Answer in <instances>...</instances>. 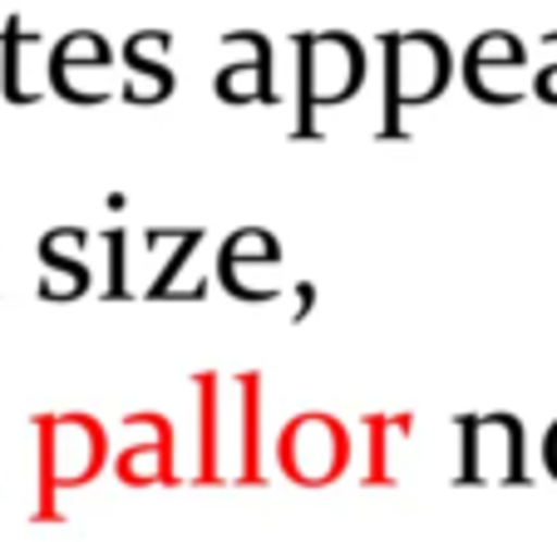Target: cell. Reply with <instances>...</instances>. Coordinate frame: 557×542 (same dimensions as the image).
<instances>
[{
    "label": "cell",
    "mask_w": 557,
    "mask_h": 542,
    "mask_svg": "<svg viewBox=\"0 0 557 542\" xmlns=\"http://www.w3.org/2000/svg\"><path fill=\"white\" fill-rule=\"evenodd\" d=\"M518 50L508 35H488V40L473 45L469 54V84H473V95H484V99H504V64H513Z\"/></svg>",
    "instance_id": "cell-5"
},
{
    "label": "cell",
    "mask_w": 557,
    "mask_h": 542,
    "mask_svg": "<svg viewBox=\"0 0 557 542\" xmlns=\"http://www.w3.org/2000/svg\"><path fill=\"white\" fill-rule=\"evenodd\" d=\"M282 464L296 483H331L341 469H346V434H341L336 419L306 415L296 419L282 434Z\"/></svg>",
    "instance_id": "cell-3"
},
{
    "label": "cell",
    "mask_w": 557,
    "mask_h": 542,
    "mask_svg": "<svg viewBox=\"0 0 557 542\" xmlns=\"http://www.w3.org/2000/svg\"><path fill=\"white\" fill-rule=\"evenodd\" d=\"M385 79H389V109H410L434 99L449 84V50L444 40L414 30L385 40Z\"/></svg>",
    "instance_id": "cell-1"
},
{
    "label": "cell",
    "mask_w": 557,
    "mask_h": 542,
    "mask_svg": "<svg viewBox=\"0 0 557 542\" xmlns=\"http://www.w3.org/2000/svg\"><path fill=\"white\" fill-rule=\"evenodd\" d=\"M218 95L222 99H267V45L262 54H257V64H227V70L218 74Z\"/></svg>",
    "instance_id": "cell-6"
},
{
    "label": "cell",
    "mask_w": 557,
    "mask_h": 542,
    "mask_svg": "<svg viewBox=\"0 0 557 542\" xmlns=\"http://www.w3.org/2000/svg\"><path fill=\"white\" fill-rule=\"evenodd\" d=\"M366 60L360 45L350 35H306L301 40V89H306V109H326L341 99L356 95Z\"/></svg>",
    "instance_id": "cell-2"
},
{
    "label": "cell",
    "mask_w": 557,
    "mask_h": 542,
    "mask_svg": "<svg viewBox=\"0 0 557 542\" xmlns=\"http://www.w3.org/2000/svg\"><path fill=\"white\" fill-rule=\"evenodd\" d=\"M463 479L469 483H513L518 479V439L508 419L463 424Z\"/></svg>",
    "instance_id": "cell-4"
}]
</instances>
